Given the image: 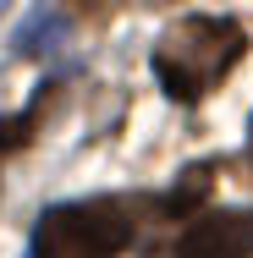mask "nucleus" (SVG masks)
<instances>
[{"mask_svg":"<svg viewBox=\"0 0 253 258\" xmlns=\"http://www.w3.org/2000/svg\"><path fill=\"white\" fill-rule=\"evenodd\" d=\"M248 159H253V138H248Z\"/></svg>","mask_w":253,"mask_h":258,"instance_id":"39448f33","label":"nucleus"},{"mask_svg":"<svg viewBox=\"0 0 253 258\" xmlns=\"http://www.w3.org/2000/svg\"><path fill=\"white\" fill-rule=\"evenodd\" d=\"M248 50V33L231 17H182L176 28L160 33L154 44V72L165 83V94L182 104L204 99Z\"/></svg>","mask_w":253,"mask_h":258,"instance_id":"f257e3e1","label":"nucleus"},{"mask_svg":"<svg viewBox=\"0 0 253 258\" xmlns=\"http://www.w3.org/2000/svg\"><path fill=\"white\" fill-rule=\"evenodd\" d=\"M61 39H66V17L39 6V11H28V22L17 28L11 44H17V55H44V50H55Z\"/></svg>","mask_w":253,"mask_h":258,"instance_id":"20e7f679","label":"nucleus"},{"mask_svg":"<svg viewBox=\"0 0 253 258\" xmlns=\"http://www.w3.org/2000/svg\"><path fill=\"white\" fill-rule=\"evenodd\" d=\"M176 258H253V209H209L182 236Z\"/></svg>","mask_w":253,"mask_h":258,"instance_id":"7ed1b4c3","label":"nucleus"},{"mask_svg":"<svg viewBox=\"0 0 253 258\" xmlns=\"http://www.w3.org/2000/svg\"><path fill=\"white\" fill-rule=\"evenodd\" d=\"M132 231H138L132 204H116V198L61 204L39 220L33 253L39 258H121V247L132 242Z\"/></svg>","mask_w":253,"mask_h":258,"instance_id":"f03ea898","label":"nucleus"}]
</instances>
